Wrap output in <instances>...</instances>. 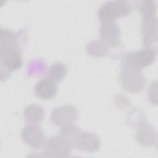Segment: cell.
<instances>
[{"instance_id":"6da1fadb","label":"cell","mask_w":158,"mask_h":158,"mask_svg":"<svg viewBox=\"0 0 158 158\" xmlns=\"http://www.w3.org/2000/svg\"><path fill=\"white\" fill-rule=\"evenodd\" d=\"M1 69L6 75L19 69L23 64L20 49L15 34L9 29L1 30Z\"/></svg>"},{"instance_id":"7a4b0ae2","label":"cell","mask_w":158,"mask_h":158,"mask_svg":"<svg viewBox=\"0 0 158 158\" xmlns=\"http://www.w3.org/2000/svg\"><path fill=\"white\" fill-rule=\"evenodd\" d=\"M59 133L69 138L73 146L83 151L94 152L101 147V140L96 135L80 130L74 124L62 127Z\"/></svg>"},{"instance_id":"3957f363","label":"cell","mask_w":158,"mask_h":158,"mask_svg":"<svg viewBox=\"0 0 158 158\" xmlns=\"http://www.w3.org/2000/svg\"><path fill=\"white\" fill-rule=\"evenodd\" d=\"M157 50L145 47L135 52H128L122 59V68L140 72L156 60Z\"/></svg>"},{"instance_id":"277c9868","label":"cell","mask_w":158,"mask_h":158,"mask_svg":"<svg viewBox=\"0 0 158 158\" xmlns=\"http://www.w3.org/2000/svg\"><path fill=\"white\" fill-rule=\"evenodd\" d=\"M131 11L130 3L127 1H111L104 2L98 10V17L101 20H114L125 17Z\"/></svg>"},{"instance_id":"5b68a950","label":"cell","mask_w":158,"mask_h":158,"mask_svg":"<svg viewBox=\"0 0 158 158\" xmlns=\"http://www.w3.org/2000/svg\"><path fill=\"white\" fill-rule=\"evenodd\" d=\"M72 147L70 139L59 133L46 139L44 148L49 156L65 157L71 154Z\"/></svg>"},{"instance_id":"8992f818","label":"cell","mask_w":158,"mask_h":158,"mask_svg":"<svg viewBox=\"0 0 158 158\" xmlns=\"http://www.w3.org/2000/svg\"><path fill=\"white\" fill-rule=\"evenodd\" d=\"M78 112L73 105H64L54 109L51 113V122L58 127H64L74 124L77 120Z\"/></svg>"},{"instance_id":"52a82bcc","label":"cell","mask_w":158,"mask_h":158,"mask_svg":"<svg viewBox=\"0 0 158 158\" xmlns=\"http://www.w3.org/2000/svg\"><path fill=\"white\" fill-rule=\"evenodd\" d=\"M120 80L124 89L130 93L139 92L146 84V78L140 72L128 69L122 68Z\"/></svg>"},{"instance_id":"ba28073f","label":"cell","mask_w":158,"mask_h":158,"mask_svg":"<svg viewBox=\"0 0 158 158\" xmlns=\"http://www.w3.org/2000/svg\"><path fill=\"white\" fill-rule=\"evenodd\" d=\"M141 34L144 46L157 49V22L156 14L143 16Z\"/></svg>"},{"instance_id":"9c48e42d","label":"cell","mask_w":158,"mask_h":158,"mask_svg":"<svg viewBox=\"0 0 158 158\" xmlns=\"http://www.w3.org/2000/svg\"><path fill=\"white\" fill-rule=\"evenodd\" d=\"M99 33L102 42L109 48H117L120 45V29L114 20L102 21Z\"/></svg>"},{"instance_id":"30bf717a","label":"cell","mask_w":158,"mask_h":158,"mask_svg":"<svg viewBox=\"0 0 158 158\" xmlns=\"http://www.w3.org/2000/svg\"><path fill=\"white\" fill-rule=\"evenodd\" d=\"M23 141L30 147L35 149L44 148L46 139L41 128L35 124L25 126L22 131Z\"/></svg>"},{"instance_id":"8fae6325","label":"cell","mask_w":158,"mask_h":158,"mask_svg":"<svg viewBox=\"0 0 158 158\" xmlns=\"http://www.w3.org/2000/svg\"><path fill=\"white\" fill-rule=\"evenodd\" d=\"M157 138V131L149 123L143 121L138 125L136 139L139 144L149 147L156 144Z\"/></svg>"},{"instance_id":"7c38bea8","label":"cell","mask_w":158,"mask_h":158,"mask_svg":"<svg viewBox=\"0 0 158 158\" xmlns=\"http://www.w3.org/2000/svg\"><path fill=\"white\" fill-rule=\"evenodd\" d=\"M58 91V87L56 82L49 78H43L38 81L35 87L36 95L44 100L54 98Z\"/></svg>"},{"instance_id":"4fadbf2b","label":"cell","mask_w":158,"mask_h":158,"mask_svg":"<svg viewBox=\"0 0 158 158\" xmlns=\"http://www.w3.org/2000/svg\"><path fill=\"white\" fill-rule=\"evenodd\" d=\"M44 115L43 107L37 104L28 105L23 110L24 119L29 124H40L43 121Z\"/></svg>"},{"instance_id":"5bb4252c","label":"cell","mask_w":158,"mask_h":158,"mask_svg":"<svg viewBox=\"0 0 158 158\" xmlns=\"http://www.w3.org/2000/svg\"><path fill=\"white\" fill-rule=\"evenodd\" d=\"M67 72V69L65 65L61 62H55L49 68L48 78L54 81L59 82L65 77Z\"/></svg>"},{"instance_id":"9a60e30c","label":"cell","mask_w":158,"mask_h":158,"mask_svg":"<svg viewBox=\"0 0 158 158\" xmlns=\"http://www.w3.org/2000/svg\"><path fill=\"white\" fill-rule=\"evenodd\" d=\"M108 48L109 47L102 41H94L88 44L86 51L88 53L90 54L91 56L101 57L107 54Z\"/></svg>"},{"instance_id":"2e32d148","label":"cell","mask_w":158,"mask_h":158,"mask_svg":"<svg viewBox=\"0 0 158 158\" xmlns=\"http://www.w3.org/2000/svg\"><path fill=\"white\" fill-rule=\"evenodd\" d=\"M136 6L143 16L156 14V4L154 1H137Z\"/></svg>"}]
</instances>
